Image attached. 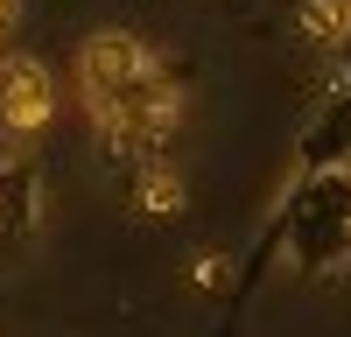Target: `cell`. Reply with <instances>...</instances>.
<instances>
[{"label":"cell","mask_w":351,"mask_h":337,"mask_svg":"<svg viewBox=\"0 0 351 337\" xmlns=\"http://www.w3.org/2000/svg\"><path fill=\"white\" fill-rule=\"evenodd\" d=\"M77 92L92 105V120L120 140V148H155V140L176 134V84L162 71V56L127 36V28H99V36H84L77 49Z\"/></svg>","instance_id":"obj_1"},{"label":"cell","mask_w":351,"mask_h":337,"mask_svg":"<svg viewBox=\"0 0 351 337\" xmlns=\"http://www.w3.org/2000/svg\"><path fill=\"white\" fill-rule=\"evenodd\" d=\"M56 120V77L43 56H0V134H43Z\"/></svg>","instance_id":"obj_2"},{"label":"cell","mask_w":351,"mask_h":337,"mask_svg":"<svg viewBox=\"0 0 351 337\" xmlns=\"http://www.w3.org/2000/svg\"><path fill=\"white\" fill-rule=\"evenodd\" d=\"M302 28H309V36H337L344 8H337V0H302Z\"/></svg>","instance_id":"obj_3"},{"label":"cell","mask_w":351,"mask_h":337,"mask_svg":"<svg viewBox=\"0 0 351 337\" xmlns=\"http://www.w3.org/2000/svg\"><path fill=\"white\" fill-rule=\"evenodd\" d=\"M14 21H21V0H0V36H14Z\"/></svg>","instance_id":"obj_4"}]
</instances>
